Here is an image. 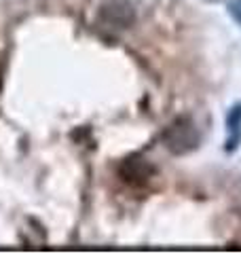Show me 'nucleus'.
I'll list each match as a JSON object with an SVG mask.
<instances>
[{
	"instance_id": "nucleus-3",
	"label": "nucleus",
	"mask_w": 241,
	"mask_h": 254,
	"mask_svg": "<svg viewBox=\"0 0 241 254\" xmlns=\"http://www.w3.org/2000/svg\"><path fill=\"white\" fill-rule=\"evenodd\" d=\"M155 165L148 159H144L140 155H131L127 157L123 163L119 165V178L129 187H144L148 185L150 178H155Z\"/></svg>"
},
{
	"instance_id": "nucleus-2",
	"label": "nucleus",
	"mask_w": 241,
	"mask_h": 254,
	"mask_svg": "<svg viewBox=\"0 0 241 254\" xmlns=\"http://www.w3.org/2000/svg\"><path fill=\"white\" fill-rule=\"evenodd\" d=\"M98 19L108 28L127 30L135 21V9L129 0H108L100 6Z\"/></svg>"
},
{
	"instance_id": "nucleus-5",
	"label": "nucleus",
	"mask_w": 241,
	"mask_h": 254,
	"mask_svg": "<svg viewBox=\"0 0 241 254\" xmlns=\"http://www.w3.org/2000/svg\"><path fill=\"white\" fill-rule=\"evenodd\" d=\"M231 13H233V17L241 23V0H237V2L231 4Z\"/></svg>"
},
{
	"instance_id": "nucleus-4",
	"label": "nucleus",
	"mask_w": 241,
	"mask_h": 254,
	"mask_svg": "<svg viewBox=\"0 0 241 254\" xmlns=\"http://www.w3.org/2000/svg\"><path fill=\"white\" fill-rule=\"evenodd\" d=\"M239 125H241V104H237V106L229 113V129L237 131Z\"/></svg>"
},
{
	"instance_id": "nucleus-1",
	"label": "nucleus",
	"mask_w": 241,
	"mask_h": 254,
	"mask_svg": "<svg viewBox=\"0 0 241 254\" xmlns=\"http://www.w3.org/2000/svg\"><path fill=\"white\" fill-rule=\"evenodd\" d=\"M163 144L172 155H188L199 146V131L188 117H180L163 131Z\"/></svg>"
}]
</instances>
